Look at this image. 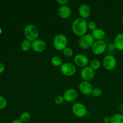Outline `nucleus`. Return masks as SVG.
<instances>
[{
  "label": "nucleus",
  "mask_w": 123,
  "mask_h": 123,
  "mask_svg": "<svg viewBox=\"0 0 123 123\" xmlns=\"http://www.w3.org/2000/svg\"><path fill=\"white\" fill-rule=\"evenodd\" d=\"M88 29V22L86 19L80 17L76 19L72 24V31L77 36L82 37L86 34Z\"/></svg>",
  "instance_id": "1"
},
{
  "label": "nucleus",
  "mask_w": 123,
  "mask_h": 123,
  "mask_svg": "<svg viewBox=\"0 0 123 123\" xmlns=\"http://www.w3.org/2000/svg\"><path fill=\"white\" fill-rule=\"evenodd\" d=\"M24 33L26 39L31 42L38 39L39 36V31L38 28L32 24H28L25 26Z\"/></svg>",
  "instance_id": "2"
},
{
  "label": "nucleus",
  "mask_w": 123,
  "mask_h": 123,
  "mask_svg": "<svg viewBox=\"0 0 123 123\" xmlns=\"http://www.w3.org/2000/svg\"><path fill=\"white\" fill-rule=\"evenodd\" d=\"M67 38L65 35L62 34H58L55 36L53 40L54 47L56 50L61 51L67 48Z\"/></svg>",
  "instance_id": "3"
},
{
  "label": "nucleus",
  "mask_w": 123,
  "mask_h": 123,
  "mask_svg": "<svg viewBox=\"0 0 123 123\" xmlns=\"http://www.w3.org/2000/svg\"><path fill=\"white\" fill-rule=\"evenodd\" d=\"M95 39L90 34H86L80 37L79 40V45L82 49H89L92 48L94 43Z\"/></svg>",
  "instance_id": "4"
},
{
  "label": "nucleus",
  "mask_w": 123,
  "mask_h": 123,
  "mask_svg": "<svg viewBox=\"0 0 123 123\" xmlns=\"http://www.w3.org/2000/svg\"><path fill=\"white\" fill-rule=\"evenodd\" d=\"M72 112L76 117L83 118L87 115V109L84 104L81 103H76L72 108Z\"/></svg>",
  "instance_id": "5"
},
{
  "label": "nucleus",
  "mask_w": 123,
  "mask_h": 123,
  "mask_svg": "<svg viewBox=\"0 0 123 123\" xmlns=\"http://www.w3.org/2000/svg\"><path fill=\"white\" fill-rule=\"evenodd\" d=\"M60 71L64 76H72L76 72V67L73 64L70 62H64L62 63L60 67Z\"/></svg>",
  "instance_id": "6"
},
{
  "label": "nucleus",
  "mask_w": 123,
  "mask_h": 123,
  "mask_svg": "<svg viewBox=\"0 0 123 123\" xmlns=\"http://www.w3.org/2000/svg\"><path fill=\"white\" fill-rule=\"evenodd\" d=\"M91 49L92 52L96 55H101L107 49L106 43L104 40L95 41Z\"/></svg>",
  "instance_id": "7"
},
{
  "label": "nucleus",
  "mask_w": 123,
  "mask_h": 123,
  "mask_svg": "<svg viewBox=\"0 0 123 123\" xmlns=\"http://www.w3.org/2000/svg\"><path fill=\"white\" fill-rule=\"evenodd\" d=\"M117 60L112 55H108L103 60V65L105 68L108 70H112L116 67Z\"/></svg>",
  "instance_id": "8"
},
{
  "label": "nucleus",
  "mask_w": 123,
  "mask_h": 123,
  "mask_svg": "<svg viewBox=\"0 0 123 123\" xmlns=\"http://www.w3.org/2000/svg\"><path fill=\"white\" fill-rule=\"evenodd\" d=\"M94 71L90 66H86L84 68H82L80 72L82 79L85 81L88 82L92 80L94 77Z\"/></svg>",
  "instance_id": "9"
},
{
  "label": "nucleus",
  "mask_w": 123,
  "mask_h": 123,
  "mask_svg": "<svg viewBox=\"0 0 123 123\" xmlns=\"http://www.w3.org/2000/svg\"><path fill=\"white\" fill-rule=\"evenodd\" d=\"M74 62L78 67L84 68L88 64L89 60L86 55L79 54L74 57Z\"/></svg>",
  "instance_id": "10"
},
{
  "label": "nucleus",
  "mask_w": 123,
  "mask_h": 123,
  "mask_svg": "<svg viewBox=\"0 0 123 123\" xmlns=\"http://www.w3.org/2000/svg\"><path fill=\"white\" fill-rule=\"evenodd\" d=\"M79 89L83 94L90 95L92 94L93 88H92V86L91 84V83H90L88 81L83 80L82 82H81L79 84Z\"/></svg>",
  "instance_id": "11"
},
{
  "label": "nucleus",
  "mask_w": 123,
  "mask_h": 123,
  "mask_svg": "<svg viewBox=\"0 0 123 123\" xmlns=\"http://www.w3.org/2000/svg\"><path fill=\"white\" fill-rule=\"evenodd\" d=\"M57 14L61 19H67L72 14V9L68 6H61L58 9Z\"/></svg>",
  "instance_id": "12"
},
{
  "label": "nucleus",
  "mask_w": 123,
  "mask_h": 123,
  "mask_svg": "<svg viewBox=\"0 0 123 123\" xmlns=\"http://www.w3.org/2000/svg\"><path fill=\"white\" fill-rule=\"evenodd\" d=\"M46 47V43L40 39H37L32 42L31 49L36 52H42L44 51Z\"/></svg>",
  "instance_id": "13"
},
{
  "label": "nucleus",
  "mask_w": 123,
  "mask_h": 123,
  "mask_svg": "<svg viewBox=\"0 0 123 123\" xmlns=\"http://www.w3.org/2000/svg\"><path fill=\"white\" fill-rule=\"evenodd\" d=\"M65 101L67 102H72L75 100L78 97V92L73 88H69L66 90L63 94Z\"/></svg>",
  "instance_id": "14"
},
{
  "label": "nucleus",
  "mask_w": 123,
  "mask_h": 123,
  "mask_svg": "<svg viewBox=\"0 0 123 123\" xmlns=\"http://www.w3.org/2000/svg\"><path fill=\"white\" fill-rule=\"evenodd\" d=\"M78 12H79V14L80 18L85 19L90 16L91 10L89 5L86 4H83L79 6Z\"/></svg>",
  "instance_id": "15"
},
{
  "label": "nucleus",
  "mask_w": 123,
  "mask_h": 123,
  "mask_svg": "<svg viewBox=\"0 0 123 123\" xmlns=\"http://www.w3.org/2000/svg\"><path fill=\"white\" fill-rule=\"evenodd\" d=\"M114 44L117 50H123V33H119L115 36Z\"/></svg>",
  "instance_id": "16"
},
{
  "label": "nucleus",
  "mask_w": 123,
  "mask_h": 123,
  "mask_svg": "<svg viewBox=\"0 0 123 123\" xmlns=\"http://www.w3.org/2000/svg\"><path fill=\"white\" fill-rule=\"evenodd\" d=\"M91 35L96 40H103L105 37V32L102 29L97 28L94 31H92Z\"/></svg>",
  "instance_id": "17"
},
{
  "label": "nucleus",
  "mask_w": 123,
  "mask_h": 123,
  "mask_svg": "<svg viewBox=\"0 0 123 123\" xmlns=\"http://www.w3.org/2000/svg\"><path fill=\"white\" fill-rule=\"evenodd\" d=\"M32 48V42L25 39L20 44V48L23 51L27 52L30 50Z\"/></svg>",
  "instance_id": "18"
},
{
  "label": "nucleus",
  "mask_w": 123,
  "mask_h": 123,
  "mask_svg": "<svg viewBox=\"0 0 123 123\" xmlns=\"http://www.w3.org/2000/svg\"><path fill=\"white\" fill-rule=\"evenodd\" d=\"M110 123H123V114H115L111 117Z\"/></svg>",
  "instance_id": "19"
},
{
  "label": "nucleus",
  "mask_w": 123,
  "mask_h": 123,
  "mask_svg": "<svg viewBox=\"0 0 123 123\" xmlns=\"http://www.w3.org/2000/svg\"><path fill=\"white\" fill-rule=\"evenodd\" d=\"M51 64L55 67H61L62 64V59L58 56H54L51 59Z\"/></svg>",
  "instance_id": "20"
},
{
  "label": "nucleus",
  "mask_w": 123,
  "mask_h": 123,
  "mask_svg": "<svg viewBox=\"0 0 123 123\" xmlns=\"http://www.w3.org/2000/svg\"><path fill=\"white\" fill-rule=\"evenodd\" d=\"M31 118V115L28 112H24L22 113L19 117V120L22 121L23 123H25L29 121Z\"/></svg>",
  "instance_id": "21"
},
{
  "label": "nucleus",
  "mask_w": 123,
  "mask_h": 123,
  "mask_svg": "<svg viewBox=\"0 0 123 123\" xmlns=\"http://www.w3.org/2000/svg\"><path fill=\"white\" fill-rule=\"evenodd\" d=\"M100 66H101L100 62V61H98V60H96V59L92 60V61H91V62H90V67H91L94 71L99 69Z\"/></svg>",
  "instance_id": "22"
},
{
  "label": "nucleus",
  "mask_w": 123,
  "mask_h": 123,
  "mask_svg": "<svg viewBox=\"0 0 123 123\" xmlns=\"http://www.w3.org/2000/svg\"><path fill=\"white\" fill-rule=\"evenodd\" d=\"M63 54L67 58H70L73 56V49L69 47H67L66 49H64L63 50Z\"/></svg>",
  "instance_id": "23"
},
{
  "label": "nucleus",
  "mask_w": 123,
  "mask_h": 123,
  "mask_svg": "<svg viewBox=\"0 0 123 123\" xmlns=\"http://www.w3.org/2000/svg\"><path fill=\"white\" fill-rule=\"evenodd\" d=\"M92 94L95 97H100L101 95L102 94V90L100 88H93L92 91Z\"/></svg>",
  "instance_id": "24"
},
{
  "label": "nucleus",
  "mask_w": 123,
  "mask_h": 123,
  "mask_svg": "<svg viewBox=\"0 0 123 123\" xmlns=\"http://www.w3.org/2000/svg\"><path fill=\"white\" fill-rule=\"evenodd\" d=\"M64 101L65 100H64V98L63 96H57V97H55L54 102H55V104L56 105H60L62 104V103L64 102Z\"/></svg>",
  "instance_id": "25"
},
{
  "label": "nucleus",
  "mask_w": 123,
  "mask_h": 123,
  "mask_svg": "<svg viewBox=\"0 0 123 123\" xmlns=\"http://www.w3.org/2000/svg\"><path fill=\"white\" fill-rule=\"evenodd\" d=\"M7 106V100L2 96H0V110L5 108Z\"/></svg>",
  "instance_id": "26"
},
{
  "label": "nucleus",
  "mask_w": 123,
  "mask_h": 123,
  "mask_svg": "<svg viewBox=\"0 0 123 123\" xmlns=\"http://www.w3.org/2000/svg\"><path fill=\"white\" fill-rule=\"evenodd\" d=\"M88 28L89 30H91L92 31H94L96 29H97V24L94 21H90L88 23Z\"/></svg>",
  "instance_id": "27"
},
{
  "label": "nucleus",
  "mask_w": 123,
  "mask_h": 123,
  "mask_svg": "<svg viewBox=\"0 0 123 123\" xmlns=\"http://www.w3.org/2000/svg\"><path fill=\"white\" fill-rule=\"evenodd\" d=\"M107 49H108V52L110 53H113L114 52V50H115V46H114V43H109V44L107 45Z\"/></svg>",
  "instance_id": "28"
},
{
  "label": "nucleus",
  "mask_w": 123,
  "mask_h": 123,
  "mask_svg": "<svg viewBox=\"0 0 123 123\" xmlns=\"http://www.w3.org/2000/svg\"><path fill=\"white\" fill-rule=\"evenodd\" d=\"M56 2L60 4V5H61V6H67V4L69 2V1L68 0H56Z\"/></svg>",
  "instance_id": "29"
},
{
  "label": "nucleus",
  "mask_w": 123,
  "mask_h": 123,
  "mask_svg": "<svg viewBox=\"0 0 123 123\" xmlns=\"http://www.w3.org/2000/svg\"><path fill=\"white\" fill-rule=\"evenodd\" d=\"M103 123H111V117H105L103 118Z\"/></svg>",
  "instance_id": "30"
},
{
  "label": "nucleus",
  "mask_w": 123,
  "mask_h": 123,
  "mask_svg": "<svg viewBox=\"0 0 123 123\" xmlns=\"http://www.w3.org/2000/svg\"><path fill=\"white\" fill-rule=\"evenodd\" d=\"M4 70H5L4 66L3 64L1 63V62H0V74H1V73H2V72H4Z\"/></svg>",
  "instance_id": "31"
},
{
  "label": "nucleus",
  "mask_w": 123,
  "mask_h": 123,
  "mask_svg": "<svg viewBox=\"0 0 123 123\" xmlns=\"http://www.w3.org/2000/svg\"><path fill=\"white\" fill-rule=\"evenodd\" d=\"M118 111L120 112L123 113V103H120L119 105L118 106Z\"/></svg>",
  "instance_id": "32"
},
{
  "label": "nucleus",
  "mask_w": 123,
  "mask_h": 123,
  "mask_svg": "<svg viewBox=\"0 0 123 123\" xmlns=\"http://www.w3.org/2000/svg\"><path fill=\"white\" fill-rule=\"evenodd\" d=\"M11 123H23L20 121V120H18V119H16V120H14L13 121H12Z\"/></svg>",
  "instance_id": "33"
},
{
  "label": "nucleus",
  "mask_w": 123,
  "mask_h": 123,
  "mask_svg": "<svg viewBox=\"0 0 123 123\" xmlns=\"http://www.w3.org/2000/svg\"><path fill=\"white\" fill-rule=\"evenodd\" d=\"M2 28H1V26H0V34H1V32H2Z\"/></svg>",
  "instance_id": "34"
},
{
  "label": "nucleus",
  "mask_w": 123,
  "mask_h": 123,
  "mask_svg": "<svg viewBox=\"0 0 123 123\" xmlns=\"http://www.w3.org/2000/svg\"><path fill=\"white\" fill-rule=\"evenodd\" d=\"M121 20H122V22H123V17H122V19H121Z\"/></svg>",
  "instance_id": "35"
}]
</instances>
